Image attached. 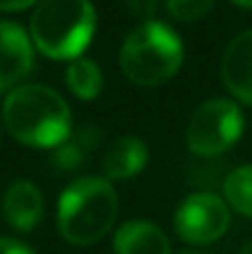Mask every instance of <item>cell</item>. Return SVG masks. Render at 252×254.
I'll list each match as a JSON object with an SVG mask.
<instances>
[{
    "instance_id": "cell-5",
    "label": "cell",
    "mask_w": 252,
    "mask_h": 254,
    "mask_svg": "<svg viewBox=\"0 0 252 254\" xmlns=\"http://www.w3.org/2000/svg\"><path fill=\"white\" fill-rule=\"evenodd\" d=\"M243 111L230 99H208L203 101L185 128L188 148L200 158H213L225 153L243 133Z\"/></svg>"
},
{
    "instance_id": "cell-1",
    "label": "cell",
    "mask_w": 252,
    "mask_h": 254,
    "mask_svg": "<svg viewBox=\"0 0 252 254\" xmlns=\"http://www.w3.org/2000/svg\"><path fill=\"white\" fill-rule=\"evenodd\" d=\"M10 136L32 148H57L72 136V114L62 94L42 84L15 86L2 101Z\"/></svg>"
},
{
    "instance_id": "cell-2",
    "label": "cell",
    "mask_w": 252,
    "mask_h": 254,
    "mask_svg": "<svg viewBox=\"0 0 252 254\" xmlns=\"http://www.w3.org/2000/svg\"><path fill=\"white\" fill-rule=\"evenodd\" d=\"M119 215V197L104 178H77L65 188L57 205V230L77 247L96 245L114 227Z\"/></svg>"
},
{
    "instance_id": "cell-16",
    "label": "cell",
    "mask_w": 252,
    "mask_h": 254,
    "mask_svg": "<svg viewBox=\"0 0 252 254\" xmlns=\"http://www.w3.org/2000/svg\"><path fill=\"white\" fill-rule=\"evenodd\" d=\"M126 5H129V12L134 17H141L144 22H149L159 10V0H126Z\"/></svg>"
},
{
    "instance_id": "cell-20",
    "label": "cell",
    "mask_w": 252,
    "mask_h": 254,
    "mask_svg": "<svg viewBox=\"0 0 252 254\" xmlns=\"http://www.w3.org/2000/svg\"><path fill=\"white\" fill-rule=\"evenodd\" d=\"M240 254H252V242H250V245H245V247H243V252H240Z\"/></svg>"
},
{
    "instance_id": "cell-11",
    "label": "cell",
    "mask_w": 252,
    "mask_h": 254,
    "mask_svg": "<svg viewBox=\"0 0 252 254\" xmlns=\"http://www.w3.org/2000/svg\"><path fill=\"white\" fill-rule=\"evenodd\" d=\"M146 163H149V146L139 136L116 138L101 158V168L109 180H129L146 168Z\"/></svg>"
},
{
    "instance_id": "cell-6",
    "label": "cell",
    "mask_w": 252,
    "mask_h": 254,
    "mask_svg": "<svg viewBox=\"0 0 252 254\" xmlns=\"http://www.w3.org/2000/svg\"><path fill=\"white\" fill-rule=\"evenodd\" d=\"M173 227L188 245H210L228 232L230 205L213 192H193L178 205Z\"/></svg>"
},
{
    "instance_id": "cell-15",
    "label": "cell",
    "mask_w": 252,
    "mask_h": 254,
    "mask_svg": "<svg viewBox=\"0 0 252 254\" xmlns=\"http://www.w3.org/2000/svg\"><path fill=\"white\" fill-rule=\"evenodd\" d=\"M166 5H168V12L175 20L193 22V20H200L203 15L210 12L215 0H166Z\"/></svg>"
},
{
    "instance_id": "cell-4",
    "label": "cell",
    "mask_w": 252,
    "mask_h": 254,
    "mask_svg": "<svg viewBox=\"0 0 252 254\" xmlns=\"http://www.w3.org/2000/svg\"><path fill=\"white\" fill-rule=\"evenodd\" d=\"M121 72L139 86H159L183 64V42L166 22L149 20L134 27L121 45Z\"/></svg>"
},
{
    "instance_id": "cell-8",
    "label": "cell",
    "mask_w": 252,
    "mask_h": 254,
    "mask_svg": "<svg viewBox=\"0 0 252 254\" xmlns=\"http://www.w3.org/2000/svg\"><path fill=\"white\" fill-rule=\"evenodd\" d=\"M220 72L228 91L235 99L252 104V30L238 35L225 47Z\"/></svg>"
},
{
    "instance_id": "cell-13",
    "label": "cell",
    "mask_w": 252,
    "mask_h": 254,
    "mask_svg": "<svg viewBox=\"0 0 252 254\" xmlns=\"http://www.w3.org/2000/svg\"><path fill=\"white\" fill-rule=\"evenodd\" d=\"M223 192H225V202L235 212L252 217V166H240L233 173H228L223 183Z\"/></svg>"
},
{
    "instance_id": "cell-21",
    "label": "cell",
    "mask_w": 252,
    "mask_h": 254,
    "mask_svg": "<svg viewBox=\"0 0 252 254\" xmlns=\"http://www.w3.org/2000/svg\"><path fill=\"white\" fill-rule=\"evenodd\" d=\"M180 254H203V252H180Z\"/></svg>"
},
{
    "instance_id": "cell-3",
    "label": "cell",
    "mask_w": 252,
    "mask_h": 254,
    "mask_svg": "<svg viewBox=\"0 0 252 254\" xmlns=\"http://www.w3.org/2000/svg\"><path fill=\"white\" fill-rule=\"evenodd\" d=\"M96 30L89 0H40L30 17V40L50 60H80Z\"/></svg>"
},
{
    "instance_id": "cell-14",
    "label": "cell",
    "mask_w": 252,
    "mask_h": 254,
    "mask_svg": "<svg viewBox=\"0 0 252 254\" xmlns=\"http://www.w3.org/2000/svg\"><path fill=\"white\" fill-rule=\"evenodd\" d=\"M86 153H89V148L82 143V138L80 136H70L65 143H60L55 148L52 163H55V168L60 170H75L86 161Z\"/></svg>"
},
{
    "instance_id": "cell-12",
    "label": "cell",
    "mask_w": 252,
    "mask_h": 254,
    "mask_svg": "<svg viewBox=\"0 0 252 254\" xmlns=\"http://www.w3.org/2000/svg\"><path fill=\"white\" fill-rule=\"evenodd\" d=\"M67 86L75 96H80L84 101L96 99L101 94V86H104L101 69L91 60L80 57V60L70 62V67H67Z\"/></svg>"
},
{
    "instance_id": "cell-17",
    "label": "cell",
    "mask_w": 252,
    "mask_h": 254,
    "mask_svg": "<svg viewBox=\"0 0 252 254\" xmlns=\"http://www.w3.org/2000/svg\"><path fill=\"white\" fill-rule=\"evenodd\" d=\"M0 254H35L27 245L12 237H0Z\"/></svg>"
},
{
    "instance_id": "cell-18",
    "label": "cell",
    "mask_w": 252,
    "mask_h": 254,
    "mask_svg": "<svg viewBox=\"0 0 252 254\" xmlns=\"http://www.w3.org/2000/svg\"><path fill=\"white\" fill-rule=\"evenodd\" d=\"M40 0H0V10L5 12H17V10H25L30 5H37Z\"/></svg>"
},
{
    "instance_id": "cell-19",
    "label": "cell",
    "mask_w": 252,
    "mask_h": 254,
    "mask_svg": "<svg viewBox=\"0 0 252 254\" xmlns=\"http://www.w3.org/2000/svg\"><path fill=\"white\" fill-rule=\"evenodd\" d=\"M235 5H240V7H252V0H233Z\"/></svg>"
},
{
    "instance_id": "cell-7",
    "label": "cell",
    "mask_w": 252,
    "mask_h": 254,
    "mask_svg": "<svg viewBox=\"0 0 252 254\" xmlns=\"http://www.w3.org/2000/svg\"><path fill=\"white\" fill-rule=\"evenodd\" d=\"M32 40L17 22L0 20V91H7L32 69Z\"/></svg>"
},
{
    "instance_id": "cell-9",
    "label": "cell",
    "mask_w": 252,
    "mask_h": 254,
    "mask_svg": "<svg viewBox=\"0 0 252 254\" xmlns=\"http://www.w3.org/2000/svg\"><path fill=\"white\" fill-rule=\"evenodd\" d=\"M2 215L20 232L35 230L45 215V200L37 185L30 180H15L2 197Z\"/></svg>"
},
{
    "instance_id": "cell-10",
    "label": "cell",
    "mask_w": 252,
    "mask_h": 254,
    "mask_svg": "<svg viewBox=\"0 0 252 254\" xmlns=\"http://www.w3.org/2000/svg\"><path fill=\"white\" fill-rule=\"evenodd\" d=\"M114 254H170V242L159 225L129 220L114 235Z\"/></svg>"
}]
</instances>
